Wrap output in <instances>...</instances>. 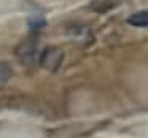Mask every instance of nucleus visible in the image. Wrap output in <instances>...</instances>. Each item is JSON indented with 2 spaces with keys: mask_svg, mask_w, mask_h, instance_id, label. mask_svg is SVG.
<instances>
[{
  "mask_svg": "<svg viewBox=\"0 0 148 138\" xmlns=\"http://www.w3.org/2000/svg\"><path fill=\"white\" fill-rule=\"evenodd\" d=\"M45 24H46V21H45V18H43V16L30 18V19H29V29L32 30V32H38Z\"/></svg>",
  "mask_w": 148,
  "mask_h": 138,
  "instance_id": "obj_5",
  "label": "nucleus"
},
{
  "mask_svg": "<svg viewBox=\"0 0 148 138\" xmlns=\"http://www.w3.org/2000/svg\"><path fill=\"white\" fill-rule=\"evenodd\" d=\"M11 75H13V68L8 62H0V89L10 81Z\"/></svg>",
  "mask_w": 148,
  "mask_h": 138,
  "instance_id": "obj_4",
  "label": "nucleus"
},
{
  "mask_svg": "<svg viewBox=\"0 0 148 138\" xmlns=\"http://www.w3.org/2000/svg\"><path fill=\"white\" fill-rule=\"evenodd\" d=\"M127 24L134 27H148V10L137 11V13L131 14L127 19Z\"/></svg>",
  "mask_w": 148,
  "mask_h": 138,
  "instance_id": "obj_3",
  "label": "nucleus"
},
{
  "mask_svg": "<svg viewBox=\"0 0 148 138\" xmlns=\"http://www.w3.org/2000/svg\"><path fill=\"white\" fill-rule=\"evenodd\" d=\"M14 56L19 61L21 65L24 67H32L37 64V61L40 59L38 52V38L35 35H29L16 46L14 49Z\"/></svg>",
  "mask_w": 148,
  "mask_h": 138,
  "instance_id": "obj_1",
  "label": "nucleus"
},
{
  "mask_svg": "<svg viewBox=\"0 0 148 138\" xmlns=\"http://www.w3.org/2000/svg\"><path fill=\"white\" fill-rule=\"evenodd\" d=\"M40 65L48 71H58L64 62V51L56 46H48L40 52Z\"/></svg>",
  "mask_w": 148,
  "mask_h": 138,
  "instance_id": "obj_2",
  "label": "nucleus"
}]
</instances>
